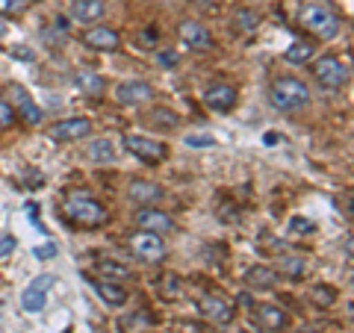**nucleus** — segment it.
Here are the masks:
<instances>
[{
	"label": "nucleus",
	"mask_w": 354,
	"mask_h": 333,
	"mask_svg": "<svg viewBox=\"0 0 354 333\" xmlns=\"http://www.w3.org/2000/svg\"><path fill=\"white\" fill-rule=\"evenodd\" d=\"M62 216L65 221H71L74 227H83V230H95L106 225V207L97 201V198L86 195V192H68L62 198Z\"/></svg>",
	"instance_id": "obj_1"
},
{
	"label": "nucleus",
	"mask_w": 354,
	"mask_h": 333,
	"mask_svg": "<svg viewBox=\"0 0 354 333\" xmlns=\"http://www.w3.org/2000/svg\"><path fill=\"white\" fill-rule=\"evenodd\" d=\"M269 101L281 113H298V109H304L310 104V88L298 77H278L269 86Z\"/></svg>",
	"instance_id": "obj_2"
},
{
	"label": "nucleus",
	"mask_w": 354,
	"mask_h": 333,
	"mask_svg": "<svg viewBox=\"0 0 354 333\" xmlns=\"http://www.w3.org/2000/svg\"><path fill=\"white\" fill-rule=\"evenodd\" d=\"M298 24H301L307 32H313L316 39H334L339 32V18L337 12L330 9L328 3H322V0H313V3H304L301 15H298Z\"/></svg>",
	"instance_id": "obj_3"
},
{
	"label": "nucleus",
	"mask_w": 354,
	"mask_h": 333,
	"mask_svg": "<svg viewBox=\"0 0 354 333\" xmlns=\"http://www.w3.org/2000/svg\"><path fill=\"white\" fill-rule=\"evenodd\" d=\"M313 77H316V83L322 88H328V92H337V88H342L348 83V68L334 57V53H325V57L316 59Z\"/></svg>",
	"instance_id": "obj_4"
},
{
	"label": "nucleus",
	"mask_w": 354,
	"mask_h": 333,
	"mask_svg": "<svg viewBox=\"0 0 354 333\" xmlns=\"http://www.w3.org/2000/svg\"><path fill=\"white\" fill-rule=\"evenodd\" d=\"M127 245L142 263H160L165 257V242H162L160 233L136 230V233H130L127 236Z\"/></svg>",
	"instance_id": "obj_5"
},
{
	"label": "nucleus",
	"mask_w": 354,
	"mask_h": 333,
	"mask_svg": "<svg viewBox=\"0 0 354 333\" xmlns=\"http://www.w3.org/2000/svg\"><path fill=\"white\" fill-rule=\"evenodd\" d=\"M124 148H127V153H133L136 160H142V162H162L165 157H169V148L162 145V142H153L151 136H139V133H124Z\"/></svg>",
	"instance_id": "obj_6"
},
{
	"label": "nucleus",
	"mask_w": 354,
	"mask_h": 333,
	"mask_svg": "<svg viewBox=\"0 0 354 333\" xmlns=\"http://www.w3.org/2000/svg\"><path fill=\"white\" fill-rule=\"evenodd\" d=\"M198 313L209 318L213 325H230L236 316V307L225 295H201L198 298Z\"/></svg>",
	"instance_id": "obj_7"
},
{
	"label": "nucleus",
	"mask_w": 354,
	"mask_h": 333,
	"mask_svg": "<svg viewBox=\"0 0 354 333\" xmlns=\"http://www.w3.org/2000/svg\"><path fill=\"white\" fill-rule=\"evenodd\" d=\"M177 39H180L189 50H213V44H216L207 24H201V21H195V18H186L177 24Z\"/></svg>",
	"instance_id": "obj_8"
},
{
	"label": "nucleus",
	"mask_w": 354,
	"mask_h": 333,
	"mask_svg": "<svg viewBox=\"0 0 354 333\" xmlns=\"http://www.w3.org/2000/svg\"><path fill=\"white\" fill-rule=\"evenodd\" d=\"M53 283H57L53 274H39L36 280L21 292V307H24V313H41V310L48 307V292L53 289Z\"/></svg>",
	"instance_id": "obj_9"
},
{
	"label": "nucleus",
	"mask_w": 354,
	"mask_h": 333,
	"mask_svg": "<svg viewBox=\"0 0 354 333\" xmlns=\"http://www.w3.org/2000/svg\"><path fill=\"white\" fill-rule=\"evenodd\" d=\"M88 133H92V121L80 118V115L62 118V121H57V124L48 127V136H50L53 142H80V139L88 136Z\"/></svg>",
	"instance_id": "obj_10"
},
{
	"label": "nucleus",
	"mask_w": 354,
	"mask_h": 333,
	"mask_svg": "<svg viewBox=\"0 0 354 333\" xmlns=\"http://www.w3.org/2000/svg\"><path fill=\"white\" fill-rule=\"evenodd\" d=\"M83 44L86 48H92V50H101V53H113V50L121 48V36H118V30H113V27L95 24V27H88L83 32Z\"/></svg>",
	"instance_id": "obj_11"
},
{
	"label": "nucleus",
	"mask_w": 354,
	"mask_h": 333,
	"mask_svg": "<svg viewBox=\"0 0 354 333\" xmlns=\"http://www.w3.org/2000/svg\"><path fill=\"white\" fill-rule=\"evenodd\" d=\"M153 97V86L145 80H124L115 86V101L121 106H139V104H148Z\"/></svg>",
	"instance_id": "obj_12"
},
{
	"label": "nucleus",
	"mask_w": 354,
	"mask_h": 333,
	"mask_svg": "<svg viewBox=\"0 0 354 333\" xmlns=\"http://www.w3.org/2000/svg\"><path fill=\"white\" fill-rule=\"evenodd\" d=\"M133 221H136L139 230H151V233H160V236H162V233H169V230H174L171 216L162 213V209H157V207H142V209H136Z\"/></svg>",
	"instance_id": "obj_13"
},
{
	"label": "nucleus",
	"mask_w": 354,
	"mask_h": 333,
	"mask_svg": "<svg viewBox=\"0 0 354 333\" xmlns=\"http://www.w3.org/2000/svg\"><path fill=\"white\" fill-rule=\"evenodd\" d=\"M236 88L234 86H227V83H213V86H207V92H204V104L209 109H216V113H230V109L236 106Z\"/></svg>",
	"instance_id": "obj_14"
},
{
	"label": "nucleus",
	"mask_w": 354,
	"mask_h": 333,
	"mask_svg": "<svg viewBox=\"0 0 354 333\" xmlns=\"http://www.w3.org/2000/svg\"><path fill=\"white\" fill-rule=\"evenodd\" d=\"M9 95H12V109H15V115H21L27 121V124H39L41 121V109L36 106V101L24 92V86H18V83H9Z\"/></svg>",
	"instance_id": "obj_15"
},
{
	"label": "nucleus",
	"mask_w": 354,
	"mask_h": 333,
	"mask_svg": "<svg viewBox=\"0 0 354 333\" xmlns=\"http://www.w3.org/2000/svg\"><path fill=\"white\" fill-rule=\"evenodd\" d=\"M83 277L88 280V286H92L95 295L101 298L106 307H121V304L127 301V292L121 289L115 280H106V277H92V274H83Z\"/></svg>",
	"instance_id": "obj_16"
},
{
	"label": "nucleus",
	"mask_w": 354,
	"mask_h": 333,
	"mask_svg": "<svg viewBox=\"0 0 354 333\" xmlns=\"http://www.w3.org/2000/svg\"><path fill=\"white\" fill-rule=\"evenodd\" d=\"M127 198L133 204H142V207H153V204H160L165 192H162V186L160 183H153V180H130L127 186Z\"/></svg>",
	"instance_id": "obj_17"
},
{
	"label": "nucleus",
	"mask_w": 354,
	"mask_h": 333,
	"mask_svg": "<svg viewBox=\"0 0 354 333\" xmlns=\"http://www.w3.org/2000/svg\"><path fill=\"white\" fill-rule=\"evenodd\" d=\"M254 318H257V325L266 330V333H278L286 327V313L281 307H274V304H254Z\"/></svg>",
	"instance_id": "obj_18"
},
{
	"label": "nucleus",
	"mask_w": 354,
	"mask_h": 333,
	"mask_svg": "<svg viewBox=\"0 0 354 333\" xmlns=\"http://www.w3.org/2000/svg\"><path fill=\"white\" fill-rule=\"evenodd\" d=\"M106 12L104 0H71L68 6V15L77 21V24H95V21H101Z\"/></svg>",
	"instance_id": "obj_19"
},
{
	"label": "nucleus",
	"mask_w": 354,
	"mask_h": 333,
	"mask_svg": "<svg viewBox=\"0 0 354 333\" xmlns=\"http://www.w3.org/2000/svg\"><path fill=\"white\" fill-rule=\"evenodd\" d=\"M142 121L151 127V130H160V133H174L177 124H180V115L174 113V109L169 106H153L148 109L145 115H142Z\"/></svg>",
	"instance_id": "obj_20"
},
{
	"label": "nucleus",
	"mask_w": 354,
	"mask_h": 333,
	"mask_svg": "<svg viewBox=\"0 0 354 333\" xmlns=\"http://www.w3.org/2000/svg\"><path fill=\"white\" fill-rule=\"evenodd\" d=\"M278 272L272 269V265H251V269L245 272V283H248V289H260V292H266V289H272L274 283H278Z\"/></svg>",
	"instance_id": "obj_21"
},
{
	"label": "nucleus",
	"mask_w": 354,
	"mask_h": 333,
	"mask_svg": "<svg viewBox=\"0 0 354 333\" xmlns=\"http://www.w3.org/2000/svg\"><path fill=\"white\" fill-rule=\"evenodd\" d=\"M71 83H74L77 88H80L83 95H88V97H101V95L106 92L104 77H101V74H95V71H74Z\"/></svg>",
	"instance_id": "obj_22"
},
{
	"label": "nucleus",
	"mask_w": 354,
	"mask_h": 333,
	"mask_svg": "<svg viewBox=\"0 0 354 333\" xmlns=\"http://www.w3.org/2000/svg\"><path fill=\"white\" fill-rule=\"evenodd\" d=\"M95 272L97 277H106V280H133V272L118 260H97Z\"/></svg>",
	"instance_id": "obj_23"
},
{
	"label": "nucleus",
	"mask_w": 354,
	"mask_h": 333,
	"mask_svg": "<svg viewBox=\"0 0 354 333\" xmlns=\"http://www.w3.org/2000/svg\"><path fill=\"white\" fill-rule=\"evenodd\" d=\"M88 160L92 162H113L115 160V148H113V142H106V139H95V142H88Z\"/></svg>",
	"instance_id": "obj_24"
},
{
	"label": "nucleus",
	"mask_w": 354,
	"mask_h": 333,
	"mask_svg": "<svg viewBox=\"0 0 354 333\" xmlns=\"http://www.w3.org/2000/svg\"><path fill=\"white\" fill-rule=\"evenodd\" d=\"M230 24H234V30H239V32H254L260 27V15L254 12V9H236L234 12V18H230Z\"/></svg>",
	"instance_id": "obj_25"
},
{
	"label": "nucleus",
	"mask_w": 354,
	"mask_h": 333,
	"mask_svg": "<svg viewBox=\"0 0 354 333\" xmlns=\"http://www.w3.org/2000/svg\"><path fill=\"white\" fill-rule=\"evenodd\" d=\"M274 272L286 274V277H301L304 274V260L301 257H292V254H283V257L274 260Z\"/></svg>",
	"instance_id": "obj_26"
},
{
	"label": "nucleus",
	"mask_w": 354,
	"mask_h": 333,
	"mask_svg": "<svg viewBox=\"0 0 354 333\" xmlns=\"http://www.w3.org/2000/svg\"><path fill=\"white\" fill-rule=\"evenodd\" d=\"M157 289H160V295H162V298H169V301H171V298H177V295L183 292L180 277H177L174 272H162V274L157 277Z\"/></svg>",
	"instance_id": "obj_27"
},
{
	"label": "nucleus",
	"mask_w": 354,
	"mask_h": 333,
	"mask_svg": "<svg viewBox=\"0 0 354 333\" xmlns=\"http://www.w3.org/2000/svg\"><path fill=\"white\" fill-rule=\"evenodd\" d=\"M313 44L310 41H292L290 48L283 50V59L286 62H295V65H301V62H307V59H313Z\"/></svg>",
	"instance_id": "obj_28"
},
{
	"label": "nucleus",
	"mask_w": 354,
	"mask_h": 333,
	"mask_svg": "<svg viewBox=\"0 0 354 333\" xmlns=\"http://www.w3.org/2000/svg\"><path fill=\"white\" fill-rule=\"evenodd\" d=\"M27 9H30V0H0V15H6V18H18Z\"/></svg>",
	"instance_id": "obj_29"
},
{
	"label": "nucleus",
	"mask_w": 354,
	"mask_h": 333,
	"mask_svg": "<svg viewBox=\"0 0 354 333\" xmlns=\"http://www.w3.org/2000/svg\"><path fill=\"white\" fill-rule=\"evenodd\" d=\"M313 230H316V225L310 218H301V216L290 218V233H295V236H310Z\"/></svg>",
	"instance_id": "obj_30"
},
{
	"label": "nucleus",
	"mask_w": 354,
	"mask_h": 333,
	"mask_svg": "<svg viewBox=\"0 0 354 333\" xmlns=\"http://www.w3.org/2000/svg\"><path fill=\"white\" fill-rule=\"evenodd\" d=\"M186 145L189 148H216V136H209V133H189Z\"/></svg>",
	"instance_id": "obj_31"
},
{
	"label": "nucleus",
	"mask_w": 354,
	"mask_h": 333,
	"mask_svg": "<svg viewBox=\"0 0 354 333\" xmlns=\"http://www.w3.org/2000/svg\"><path fill=\"white\" fill-rule=\"evenodd\" d=\"M310 298H313V301L319 304V307H330V304H334V289H328V286H316V289L313 292H310Z\"/></svg>",
	"instance_id": "obj_32"
},
{
	"label": "nucleus",
	"mask_w": 354,
	"mask_h": 333,
	"mask_svg": "<svg viewBox=\"0 0 354 333\" xmlns=\"http://www.w3.org/2000/svg\"><path fill=\"white\" fill-rule=\"evenodd\" d=\"M15 121V109H12V104H6V101H0V130L3 127H9Z\"/></svg>",
	"instance_id": "obj_33"
},
{
	"label": "nucleus",
	"mask_w": 354,
	"mask_h": 333,
	"mask_svg": "<svg viewBox=\"0 0 354 333\" xmlns=\"http://www.w3.org/2000/svg\"><path fill=\"white\" fill-rule=\"evenodd\" d=\"M32 257H36V260H50V257H57V245H39V248H32Z\"/></svg>",
	"instance_id": "obj_34"
},
{
	"label": "nucleus",
	"mask_w": 354,
	"mask_h": 333,
	"mask_svg": "<svg viewBox=\"0 0 354 333\" xmlns=\"http://www.w3.org/2000/svg\"><path fill=\"white\" fill-rule=\"evenodd\" d=\"M15 248H18V239L15 236H3V239H0V260H3L6 254H12Z\"/></svg>",
	"instance_id": "obj_35"
},
{
	"label": "nucleus",
	"mask_w": 354,
	"mask_h": 333,
	"mask_svg": "<svg viewBox=\"0 0 354 333\" xmlns=\"http://www.w3.org/2000/svg\"><path fill=\"white\" fill-rule=\"evenodd\" d=\"M157 59H160L162 65H177V57H174V53H165V50L157 53Z\"/></svg>",
	"instance_id": "obj_36"
},
{
	"label": "nucleus",
	"mask_w": 354,
	"mask_h": 333,
	"mask_svg": "<svg viewBox=\"0 0 354 333\" xmlns=\"http://www.w3.org/2000/svg\"><path fill=\"white\" fill-rule=\"evenodd\" d=\"M263 142H266V145H281V136H278V133H266Z\"/></svg>",
	"instance_id": "obj_37"
},
{
	"label": "nucleus",
	"mask_w": 354,
	"mask_h": 333,
	"mask_svg": "<svg viewBox=\"0 0 354 333\" xmlns=\"http://www.w3.org/2000/svg\"><path fill=\"white\" fill-rule=\"evenodd\" d=\"M198 6H207V9H216V6H221L225 3V0H195Z\"/></svg>",
	"instance_id": "obj_38"
},
{
	"label": "nucleus",
	"mask_w": 354,
	"mask_h": 333,
	"mask_svg": "<svg viewBox=\"0 0 354 333\" xmlns=\"http://www.w3.org/2000/svg\"><path fill=\"white\" fill-rule=\"evenodd\" d=\"M239 304H242V307H254V298H251L248 292H242V295H239Z\"/></svg>",
	"instance_id": "obj_39"
},
{
	"label": "nucleus",
	"mask_w": 354,
	"mask_h": 333,
	"mask_svg": "<svg viewBox=\"0 0 354 333\" xmlns=\"http://www.w3.org/2000/svg\"><path fill=\"white\" fill-rule=\"evenodd\" d=\"M12 53H15V57H18V59H32V53H30V50H21V48H15Z\"/></svg>",
	"instance_id": "obj_40"
},
{
	"label": "nucleus",
	"mask_w": 354,
	"mask_h": 333,
	"mask_svg": "<svg viewBox=\"0 0 354 333\" xmlns=\"http://www.w3.org/2000/svg\"><path fill=\"white\" fill-rule=\"evenodd\" d=\"M346 254L354 260V236H348V239H346Z\"/></svg>",
	"instance_id": "obj_41"
},
{
	"label": "nucleus",
	"mask_w": 354,
	"mask_h": 333,
	"mask_svg": "<svg viewBox=\"0 0 354 333\" xmlns=\"http://www.w3.org/2000/svg\"><path fill=\"white\" fill-rule=\"evenodd\" d=\"M301 333H319V330H316V327H304Z\"/></svg>",
	"instance_id": "obj_42"
},
{
	"label": "nucleus",
	"mask_w": 354,
	"mask_h": 333,
	"mask_svg": "<svg viewBox=\"0 0 354 333\" xmlns=\"http://www.w3.org/2000/svg\"><path fill=\"white\" fill-rule=\"evenodd\" d=\"M348 318H351V321H354V304H351V307H348Z\"/></svg>",
	"instance_id": "obj_43"
},
{
	"label": "nucleus",
	"mask_w": 354,
	"mask_h": 333,
	"mask_svg": "<svg viewBox=\"0 0 354 333\" xmlns=\"http://www.w3.org/2000/svg\"><path fill=\"white\" fill-rule=\"evenodd\" d=\"M351 286H354V272H351Z\"/></svg>",
	"instance_id": "obj_44"
},
{
	"label": "nucleus",
	"mask_w": 354,
	"mask_h": 333,
	"mask_svg": "<svg viewBox=\"0 0 354 333\" xmlns=\"http://www.w3.org/2000/svg\"><path fill=\"white\" fill-rule=\"evenodd\" d=\"M95 333H97V330H95Z\"/></svg>",
	"instance_id": "obj_45"
}]
</instances>
